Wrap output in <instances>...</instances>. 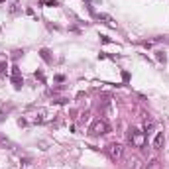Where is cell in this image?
<instances>
[{"label":"cell","mask_w":169,"mask_h":169,"mask_svg":"<svg viewBox=\"0 0 169 169\" xmlns=\"http://www.w3.org/2000/svg\"><path fill=\"white\" fill-rule=\"evenodd\" d=\"M110 132V124L104 120V118H98V120H94L89 128V134L90 136H102V134H108Z\"/></svg>","instance_id":"cell-1"},{"label":"cell","mask_w":169,"mask_h":169,"mask_svg":"<svg viewBox=\"0 0 169 169\" xmlns=\"http://www.w3.org/2000/svg\"><path fill=\"white\" fill-rule=\"evenodd\" d=\"M0 146L8 147V149H14V144H12V142L8 140V138H6V136H2V134H0Z\"/></svg>","instance_id":"cell-6"},{"label":"cell","mask_w":169,"mask_h":169,"mask_svg":"<svg viewBox=\"0 0 169 169\" xmlns=\"http://www.w3.org/2000/svg\"><path fill=\"white\" fill-rule=\"evenodd\" d=\"M155 59H157L159 63H167V55H165L163 51H157V53H155Z\"/></svg>","instance_id":"cell-7"},{"label":"cell","mask_w":169,"mask_h":169,"mask_svg":"<svg viewBox=\"0 0 169 169\" xmlns=\"http://www.w3.org/2000/svg\"><path fill=\"white\" fill-rule=\"evenodd\" d=\"M128 142L136 147H144V132L136 130V128H130L128 132Z\"/></svg>","instance_id":"cell-3"},{"label":"cell","mask_w":169,"mask_h":169,"mask_svg":"<svg viewBox=\"0 0 169 169\" xmlns=\"http://www.w3.org/2000/svg\"><path fill=\"white\" fill-rule=\"evenodd\" d=\"M43 4H47V6H57V2H55V0H45Z\"/></svg>","instance_id":"cell-12"},{"label":"cell","mask_w":169,"mask_h":169,"mask_svg":"<svg viewBox=\"0 0 169 169\" xmlns=\"http://www.w3.org/2000/svg\"><path fill=\"white\" fill-rule=\"evenodd\" d=\"M130 169H140V161L138 159H132L130 161Z\"/></svg>","instance_id":"cell-10"},{"label":"cell","mask_w":169,"mask_h":169,"mask_svg":"<svg viewBox=\"0 0 169 169\" xmlns=\"http://www.w3.org/2000/svg\"><path fill=\"white\" fill-rule=\"evenodd\" d=\"M147 169H161V163H159L157 159H151V161L147 163Z\"/></svg>","instance_id":"cell-8"},{"label":"cell","mask_w":169,"mask_h":169,"mask_svg":"<svg viewBox=\"0 0 169 169\" xmlns=\"http://www.w3.org/2000/svg\"><path fill=\"white\" fill-rule=\"evenodd\" d=\"M122 79H124L126 83H128V81H130V75H128V73H126V71H124V73H122Z\"/></svg>","instance_id":"cell-14"},{"label":"cell","mask_w":169,"mask_h":169,"mask_svg":"<svg viewBox=\"0 0 169 169\" xmlns=\"http://www.w3.org/2000/svg\"><path fill=\"white\" fill-rule=\"evenodd\" d=\"M106 153H108V157L112 159V161H118V159H122V155H124V147L120 146V144H116V142H112V144L106 146Z\"/></svg>","instance_id":"cell-2"},{"label":"cell","mask_w":169,"mask_h":169,"mask_svg":"<svg viewBox=\"0 0 169 169\" xmlns=\"http://www.w3.org/2000/svg\"><path fill=\"white\" fill-rule=\"evenodd\" d=\"M144 128H146V130H151V128H153V120H151L149 116L144 118Z\"/></svg>","instance_id":"cell-9"},{"label":"cell","mask_w":169,"mask_h":169,"mask_svg":"<svg viewBox=\"0 0 169 169\" xmlns=\"http://www.w3.org/2000/svg\"><path fill=\"white\" fill-rule=\"evenodd\" d=\"M39 53H41V57H43L45 61H51V59H49V51H47V49H41Z\"/></svg>","instance_id":"cell-11"},{"label":"cell","mask_w":169,"mask_h":169,"mask_svg":"<svg viewBox=\"0 0 169 169\" xmlns=\"http://www.w3.org/2000/svg\"><path fill=\"white\" fill-rule=\"evenodd\" d=\"M102 37V41H104V43H110V37H108V35H100Z\"/></svg>","instance_id":"cell-15"},{"label":"cell","mask_w":169,"mask_h":169,"mask_svg":"<svg viewBox=\"0 0 169 169\" xmlns=\"http://www.w3.org/2000/svg\"><path fill=\"white\" fill-rule=\"evenodd\" d=\"M163 144H165V136H163V132H159V134L153 138L151 147H153V149H161V147H163Z\"/></svg>","instance_id":"cell-5"},{"label":"cell","mask_w":169,"mask_h":169,"mask_svg":"<svg viewBox=\"0 0 169 169\" xmlns=\"http://www.w3.org/2000/svg\"><path fill=\"white\" fill-rule=\"evenodd\" d=\"M12 83H14L16 89H22L24 79H22V75H20V69L18 67H12Z\"/></svg>","instance_id":"cell-4"},{"label":"cell","mask_w":169,"mask_h":169,"mask_svg":"<svg viewBox=\"0 0 169 169\" xmlns=\"http://www.w3.org/2000/svg\"><path fill=\"white\" fill-rule=\"evenodd\" d=\"M4 71H6V61L0 63V75H4Z\"/></svg>","instance_id":"cell-13"}]
</instances>
